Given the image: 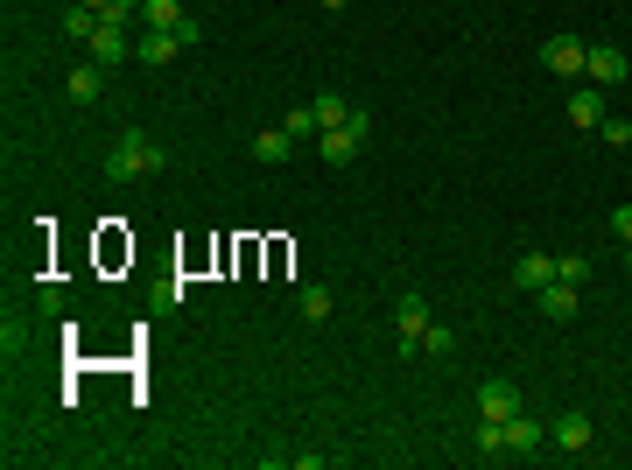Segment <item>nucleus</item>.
<instances>
[{
	"mask_svg": "<svg viewBox=\"0 0 632 470\" xmlns=\"http://www.w3.org/2000/svg\"><path fill=\"white\" fill-rule=\"evenodd\" d=\"M162 169H169V148L148 141V134H134V127L106 148V176H113V183H148V176H162Z\"/></svg>",
	"mask_w": 632,
	"mask_h": 470,
	"instance_id": "nucleus-1",
	"label": "nucleus"
},
{
	"mask_svg": "<svg viewBox=\"0 0 632 470\" xmlns=\"http://www.w3.org/2000/svg\"><path fill=\"white\" fill-rule=\"evenodd\" d=\"M366 134H373V113H352L345 127H324V134H316V155L338 169V162H352V155L366 148Z\"/></svg>",
	"mask_w": 632,
	"mask_h": 470,
	"instance_id": "nucleus-2",
	"label": "nucleus"
},
{
	"mask_svg": "<svg viewBox=\"0 0 632 470\" xmlns=\"http://www.w3.org/2000/svg\"><path fill=\"white\" fill-rule=\"evenodd\" d=\"M583 64H590V43H576V36H548L541 43V71H555V78H583Z\"/></svg>",
	"mask_w": 632,
	"mask_h": 470,
	"instance_id": "nucleus-3",
	"label": "nucleus"
},
{
	"mask_svg": "<svg viewBox=\"0 0 632 470\" xmlns=\"http://www.w3.org/2000/svg\"><path fill=\"white\" fill-rule=\"evenodd\" d=\"M429 323H436V316H429V302H422V295L408 288V295L394 302V330H401V351H422V330H429Z\"/></svg>",
	"mask_w": 632,
	"mask_h": 470,
	"instance_id": "nucleus-4",
	"label": "nucleus"
},
{
	"mask_svg": "<svg viewBox=\"0 0 632 470\" xmlns=\"http://www.w3.org/2000/svg\"><path fill=\"white\" fill-rule=\"evenodd\" d=\"M183 50H190V36H176V29H141L134 36V57L141 64H176Z\"/></svg>",
	"mask_w": 632,
	"mask_h": 470,
	"instance_id": "nucleus-5",
	"label": "nucleus"
},
{
	"mask_svg": "<svg viewBox=\"0 0 632 470\" xmlns=\"http://www.w3.org/2000/svg\"><path fill=\"white\" fill-rule=\"evenodd\" d=\"M625 71H632V57H625V50L590 43V64H583V78H590V85H604V92H611V85H625Z\"/></svg>",
	"mask_w": 632,
	"mask_h": 470,
	"instance_id": "nucleus-6",
	"label": "nucleus"
},
{
	"mask_svg": "<svg viewBox=\"0 0 632 470\" xmlns=\"http://www.w3.org/2000/svg\"><path fill=\"white\" fill-rule=\"evenodd\" d=\"M569 120L583 127V134H597L611 113H604V85H590V78H576V92H569Z\"/></svg>",
	"mask_w": 632,
	"mask_h": 470,
	"instance_id": "nucleus-7",
	"label": "nucleus"
},
{
	"mask_svg": "<svg viewBox=\"0 0 632 470\" xmlns=\"http://www.w3.org/2000/svg\"><path fill=\"white\" fill-rule=\"evenodd\" d=\"M141 29H176V36H190V43L204 36V29L183 15V0H141Z\"/></svg>",
	"mask_w": 632,
	"mask_h": 470,
	"instance_id": "nucleus-8",
	"label": "nucleus"
},
{
	"mask_svg": "<svg viewBox=\"0 0 632 470\" xmlns=\"http://www.w3.org/2000/svg\"><path fill=\"white\" fill-rule=\"evenodd\" d=\"M541 442H548V421H534V414H506V456H541Z\"/></svg>",
	"mask_w": 632,
	"mask_h": 470,
	"instance_id": "nucleus-9",
	"label": "nucleus"
},
{
	"mask_svg": "<svg viewBox=\"0 0 632 470\" xmlns=\"http://www.w3.org/2000/svg\"><path fill=\"white\" fill-rule=\"evenodd\" d=\"M64 92H71V106H99V92H106V64H71V78H64Z\"/></svg>",
	"mask_w": 632,
	"mask_h": 470,
	"instance_id": "nucleus-10",
	"label": "nucleus"
},
{
	"mask_svg": "<svg viewBox=\"0 0 632 470\" xmlns=\"http://www.w3.org/2000/svg\"><path fill=\"white\" fill-rule=\"evenodd\" d=\"M576 302H583V288H576V281H548V288L534 295V309H541L548 323H569V316H576Z\"/></svg>",
	"mask_w": 632,
	"mask_h": 470,
	"instance_id": "nucleus-11",
	"label": "nucleus"
},
{
	"mask_svg": "<svg viewBox=\"0 0 632 470\" xmlns=\"http://www.w3.org/2000/svg\"><path fill=\"white\" fill-rule=\"evenodd\" d=\"M478 414H485V421H506V414H520V393H513V379H485V386H478Z\"/></svg>",
	"mask_w": 632,
	"mask_h": 470,
	"instance_id": "nucleus-12",
	"label": "nucleus"
},
{
	"mask_svg": "<svg viewBox=\"0 0 632 470\" xmlns=\"http://www.w3.org/2000/svg\"><path fill=\"white\" fill-rule=\"evenodd\" d=\"M548 442L583 456V449H590V414H576V407H569V414H555V421H548Z\"/></svg>",
	"mask_w": 632,
	"mask_h": 470,
	"instance_id": "nucleus-13",
	"label": "nucleus"
},
{
	"mask_svg": "<svg viewBox=\"0 0 632 470\" xmlns=\"http://www.w3.org/2000/svg\"><path fill=\"white\" fill-rule=\"evenodd\" d=\"M85 50H92V64H127V57H134L127 29H113V22H99V36H92Z\"/></svg>",
	"mask_w": 632,
	"mask_h": 470,
	"instance_id": "nucleus-14",
	"label": "nucleus"
},
{
	"mask_svg": "<svg viewBox=\"0 0 632 470\" xmlns=\"http://www.w3.org/2000/svg\"><path fill=\"white\" fill-rule=\"evenodd\" d=\"M513 281H520L527 295H541V288L555 281V253H520V267H513Z\"/></svg>",
	"mask_w": 632,
	"mask_h": 470,
	"instance_id": "nucleus-15",
	"label": "nucleus"
},
{
	"mask_svg": "<svg viewBox=\"0 0 632 470\" xmlns=\"http://www.w3.org/2000/svg\"><path fill=\"white\" fill-rule=\"evenodd\" d=\"M253 155H260V162H288V155H295V134H288V127H267V134H253Z\"/></svg>",
	"mask_w": 632,
	"mask_h": 470,
	"instance_id": "nucleus-16",
	"label": "nucleus"
},
{
	"mask_svg": "<svg viewBox=\"0 0 632 470\" xmlns=\"http://www.w3.org/2000/svg\"><path fill=\"white\" fill-rule=\"evenodd\" d=\"M331 309H338V295H331L324 281H302V316H309V323H324Z\"/></svg>",
	"mask_w": 632,
	"mask_h": 470,
	"instance_id": "nucleus-17",
	"label": "nucleus"
},
{
	"mask_svg": "<svg viewBox=\"0 0 632 470\" xmlns=\"http://www.w3.org/2000/svg\"><path fill=\"white\" fill-rule=\"evenodd\" d=\"M309 106H316V120H324V127H345V120L359 113V106H352L345 92H324V99H309Z\"/></svg>",
	"mask_w": 632,
	"mask_h": 470,
	"instance_id": "nucleus-18",
	"label": "nucleus"
},
{
	"mask_svg": "<svg viewBox=\"0 0 632 470\" xmlns=\"http://www.w3.org/2000/svg\"><path fill=\"white\" fill-rule=\"evenodd\" d=\"M64 36H71V43H92V36H99V15L71 0V15H64Z\"/></svg>",
	"mask_w": 632,
	"mask_h": 470,
	"instance_id": "nucleus-19",
	"label": "nucleus"
},
{
	"mask_svg": "<svg viewBox=\"0 0 632 470\" xmlns=\"http://www.w3.org/2000/svg\"><path fill=\"white\" fill-rule=\"evenodd\" d=\"M281 127H288L295 141H316V134H324V120H316V106H295V113H288Z\"/></svg>",
	"mask_w": 632,
	"mask_h": 470,
	"instance_id": "nucleus-20",
	"label": "nucleus"
},
{
	"mask_svg": "<svg viewBox=\"0 0 632 470\" xmlns=\"http://www.w3.org/2000/svg\"><path fill=\"white\" fill-rule=\"evenodd\" d=\"M478 456H506V421H478Z\"/></svg>",
	"mask_w": 632,
	"mask_h": 470,
	"instance_id": "nucleus-21",
	"label": "nucleus"
},
{
	"mask_svg": "<svg viewBox=\"0 0 632 470\" xmlns=\"http://www.w3.org/2000/svg\"><path fill=\"white\" fill-rule=\"evenodd\" d=\"M555 281H576V288H583V281H590V260H583V253H555Z\"/></svg>",
	"mask_w": 632,
	"mask_h": 470,
	"instance_id": "nucleus-22",
	"label": "nucleus"
},
{
	"mask_svg": "<svg viewBox=\"0 0 632 470\" xmlns=\"http://www.w3.org/2000/svg\"><path fill=\"white\" fill-rule=\"evenodd\" d=\"M422 351H457V330H450V323H429V330H422Z\"/></svg>",
	"mask_w": 632,
	"mask_h": 470,
	"instance_id": "nucleus-23",
	"label": "nucleus"
},
{
	"mask_svg": "<svg viewBox=\"0 0 632 470\" xmlns=\"http://www.w3.org/2000/svg\"><path fill=\"white\" fill-rule=\"evenodd\" d=\"M597 134H604V148H632V120H604Z\"/></svg>",
	"mask_w": 632,
	"mask_h": 470,
	"instance_id": "nucleus-24",
	"label": "nucleus"
},
{
	"mask_svg": "<svg viewBox=\"0 0 632 470\" xmlns=\"http://www.w3.org/2000/svg\"><path fill=\"white\" fill-rule=\"evenodd\" d=\"M611 232H618V239L632 246V204H618V211H611Z\"/></svg>",
	"mask_w": 632,
	"mask_h": 470,
	"instance_id": "nucleus-25",
	"label": "nucleus"
},
{
	"mask_svg": "<svg viewBox=\"0 0 632 470\" xmlns=\"http://www.w3.org/2000/svg\"><path fill=\"white\" fill-rule=\"evenodd\" d=\"M78 8H92V15H106V8H113V0H78Z\"/></svg>",
	"mask_w": 632,
	"mask_h": 470,
	"instance_id": "nucleus-26",
	"label": "nucleus"
},
{
	"mask_svg": "<svg viewBox=\"0 0 632 470\" xmlns=\"http://www.w3.org/2000/svg\"><path fill=\"white\" fill-rule=\"evenodd\" d=\"M316 8H331V15H338V8H352V0H316Z\"/></svg>",
	"mask_w": 632,
	"mask_h": 470,
	"instance_id": "nucleus-27",
	"label": "nucleus"
},
{
	"mask_svg": "<svg viewBox=\"0 0 632 470\" xmlns=\"http://www.w3.org/2000/svg\"><path fill=\"white\" fill-rule=\"evenodd\" d=\"M625 267H632V246H625Z\"/></svg>",
	"mask_w": 632,
	"mask_h": 470,
	"instance_id": "nucleus-28",
	"label": "nucleus"
}]
</instances>
